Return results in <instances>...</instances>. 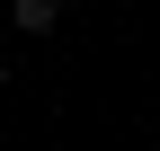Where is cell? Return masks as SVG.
I'll return each mask as SVG.
<instances>
[{
	"label": "cell",
	"instance_id": "cell-1",
	"mask_svg": "<svg viewBox=\"0 0 160 151\" xmlns=\"http://www.w3.org/2000/svg\"><path fill=\"white\" fill-rule=\"evenodd\" d=\"M9 18H18V36H53L62 27V0H9Z\"/></svg>",
	"mask_w": 160,
	"mask_h": 151
},
{
	"label": "cell",
	"instance_id": "cell-2",
	"mask_svg": "<svg viewBox=\"0 0 160 151\" xmlns=\"http://www.w3.org/2000/svg\"><path fill=\"white\" fill-rule=\"evenodd\" d=\"M0 89H9V62H0Z\"/></svg>",
	"mask_w": 160,
	"mask_h": 151
}]
</instances>
